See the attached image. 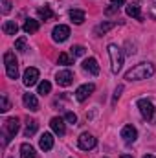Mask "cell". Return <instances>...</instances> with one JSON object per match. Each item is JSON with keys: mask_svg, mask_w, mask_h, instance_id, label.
I'll return each instance as SVG.
<instances>
[{"mask_svg": "<svg viewBox=\"0 0 156 158\" xmlns=\"http://www.w3.org/2000/svg\"><path fill=\"white\" fill-rule=\"evenodd\" d=\"M37 129H39V121H37V119H28V121H26V131H24V134L30 138V136H33V134L37 132Z\"/></svg>", "mask_w": 156, "mask_h": 158, "instance_id": "obj_21", "label": "cell"}, {"mask_svg": "<svg viewBox=\"0 0 156 158\" xmlns=\"http://www.w3.org/2000/svg\"><path fill=\"white\" fill-rule=\"evenodd\" d=\"M4 64H6V74L9 79L18 77V61L15 57L13 52H6L4 53Z\"/></svg>", "mask_w": 156, "mask_h": 158, "instance_id": "obj_3", "label": "cell"}, {"mask_svg": "<svg viewBox=\"0 0 156 158\" xmlns=\"http://www.w3.org/2000/svg\"><path fill=\"white\" fill-rule=\"evenodd\" d=\"M121 92H123V85H117L116 92H114V101H116L117 98H119V96H121Z\"/></svg>", "mask_w": 156, "mask_h": 158, "instance_id": "obj_31", "label": "cell"}, {"mask_svg": "<svg viewBox=\"0 0 156 158\" xmlns=\"http://www.w3.org/2000/svg\"><path fill=\"white\" fill-rule=\"evenodd\" d=\"M121 138H123L125 143H132V142H136V138H138V131H136V127H132V125H125V127L121 129Z\"/></svg>", "mask_w": 156, "mask_h": 158, "instance_id": "obj_10", "label": "cell"}, {"mask_svg": "<svg viewBox=\"0 0 156 158\" xmlns=\"http://www.w3.org/2000/svg\"><path fill=\"white\" fill-rule=\"evenodd\" d=\"M22 28H24V31H26V33H30V35H31V33H37V31H39V20L28 19V20L24 22V26H22Z\"/></svg>", "mask_w": 156, "mask_h": 158, "instance_id": "obj_19", "label": "cell"}, {"mask_svg": "<svg viewBox=\"0 0 156 158\" xmlns=\"http://www.w3.org/2000/svg\"><path fill=\"white\" fill-rule=\"evenodd\" d=\"M153 74H154V64L153 63H140L125 74V79L127 81H142V79L151 77Z\"/></svg>", "mask_w": 156, "mask_h": 158, "instance_id": "obj_1", "label": "cell"}, {"mask_svg": "<svg viewBox=\"0 0 156 158\" xmlns=\"http://www.w3.org/2000/svg\"><path fill=\"white\" fill-rule=\"evenodd\" d=\"M110 2H112L114 6H117V7H119V6H123V4H125L127 0H110Z\"/></svg>", "mask_w": 156, "mask_h": 158, "instance_id": "obj_32", "label": "cell"}, {"mask_svg": "<svg viewBox=\"0 0 156 158\" xmlns=\"http://www.w3.org/2000/svg\"><path fill=\"white\" fill-rule=\"evenodd\" d=\"M22 81H24V85H26V86H33V85L39 81V70H37V68H33V66H30V68L24 72Z\"/></svg>", "mask_w": 156, "mask_h": 158, "instance_id": "obj_11", "label": "cell"}, {"mask_svg": "<svg viewBox=\"0 0 156 158\" xmlns=\"http://www.w3.org/2000/svg\"><path fill=\"white\" fill-rule=\"evenodd\" d=\"M83 68H84L88 74H92V76H97V74H99V64H97V61H96L94 57H88V59H84V63H83Z\"/></svg>", "mask_w": 156, "mask_h": 158, "instance_id": "obj_14", "label": "cell"}, {"mask_svg": "<svg viewBox=\"0 0 156 158\" xmlns=\"http://www.w3.org/2000/svg\"><path fill=\"white\" fill-rule=\"evenodd\" d=\"M51 37H53L55 42H64V40L70 37V28H68V26H64V24H59V26H55V28H53Z\"/></svg>", "mask_w": 156, "mask_h": 158, "instance_id": "obj_6", "label": "cell"}, {"mask_svg": "<svg viewBox=\"0 0 156 158\" xmlns=\"http://www.w3.org/2000/svg\"><path fill=\"white\" fill-rule=\"evenodd\" d=\"M77 145H79V149H83V151H90V149H94V147L97 145V140H96L92 134L83 132L77 138Z\"/></svg>", "mask_w": 156, "mask_h": 158, "instance_id": "obj_5", "label": "cell"}, {"mask_svg": "<svg viewBox=\"0 0 156 158\" xmlns=\"http://www.w3.org/2000/svg\"><path fill=\"white\" fill-rule=\"evenodd\" d=\"M70 53H72L74 57H83V55L86 53V48H84V46H81V44L72 46V48H70Z\"/></svg>", "mask_w": 156, "mask_h": 158, "instance_id": "obj_25", "label": "cell"}, {"mask_svg": "<svg viewBox=\"0 0 156 158\" xmlns=\"http://www.w3.org/2000/svg\"><path fill=\"white\" fill-rule=\"evenodd\" d=\"M37 13H39V17L44 20V22H46V20H53V19H55V13L51 11V7H50V6L39 7V11H37Z\"/></svg>", "mask_w": 156, "mask_h": 158, "instance_id": "obj_17", "label": "cell"}, {"mask_svg": "<svg viewBox=\"0 0 156 158\" xmlns=\"http://www.w3.org/2000/svg\"><path fill=\"white\" fill-rule=\"evenodd\" d=\"M2 31H4L6 35H17L18 26H17V22H15V20H6V22H4V26H2Z\"/></svg>", "mask_w": 156, "mask_h": 158, "instance_id": "obj_16", "label": "cell"}, {"mask_svg": "<svg viewBox=\"0 0 156 158\" xmlns=\"http://www.w3.org/2000/svg\"><path fill=\"white\" fill-rule=\"evenodd\" d=\"M11 109V103L7 99V94H2L0 96V112H7Z\"/></svg>", "mask_w": 156, "mask_h": 158, "instance_id": "obj_24", "label": "cell"}, {"mask_svg": "<svg viewBox=\"0 0 156 158\" xmlns=\"http://www.w3.org/2000/svg\"><path fill=\"white\" fill-rule=\"evenodd\" d=\"M143 158H154V156H153V155H145Z\"/></svg>", "mask_w": 156, "mask_h": 158, "instance_id": "obj_34", "label": "cell"}, {"mask_svg": "<svg viewBox=\"0 0 156 158\" xmlns=\"http://www.w3.org/2000/svg\"><path fill=\"white\" fill-rule=\"evenodd\" d=\"M64 119H66L68 123H72V125H76V123H77V116H76L74 112H66V114H64Z\"/></svg>", "mask_w": 156, "mask_h": 158, "instance_id": "obj_30", "label": "cell"}, {"mask_svg": "<svg viewBox=\"0 0 156 158\" xmlns=\"http://www.w3.org/2000/svg\"><path fill=\"white\" fill-rule=\"evenodd\" d=\"M39 145H40L42 151H50V149L53 147V136H51L50 132H44L39 138Z\"/></svg>", "mask_w": 156, "mask_h": 158, "instance_id": "obj_15", "label": "cell"}, {"mask_svg": "<svg viewBox=\"0 0 156 158\" xmlns=\"http://www.w3.org/2000/svg\"><path fill=\"white\" fill-rule=\"evenodd\" d=\"M70 19H72L74 24H83V22H84V11H81V9H72V11H70Z\"/></svg>", "mask_w": 156, "mask_h": 158, "instance_id": "obj_23", "label": "cell"}, {"mask_svg": "<svg viewBox=\"0 0 156 158\" xmlns=\"http://www.w3.org/2000/svg\"><path fill=\"white\" fill-rule=\"evenodd\" d=\"M15 50H18V52H26V39H24V37H20V39L15 40Z\"/></svg>", "mask_w": 156, "mask_h": 158, "instance_id": "obj_28", "label": "cell"}, {"mask_svg": "<svg viewBox=\"0 0 156 158\" xmlns=\"http://www.w3.org/2000/svg\"><path fill=\"white\" fill-rule=\"evenodd\" d=\"M35 149H33V145H30V143H22L20 145V158H35Z\"/></svg>", "mask_w": 156, "mask_h": 158, "instance_id": "obj_20", "label": "cell"}, {"mask_svg": "<svg viewBox=\"0 0 156 158\" xmlns=\"http://www.w3.org/2000/svg\"><path fill=\"white\" fill-rule=\"evenodd\" d=\"M0 2H2V13L7 15V13L11 11V2H9V0H0Z\"/></svg>", "mask_w": 156, "mask_h": 158, "instance_id": "obj_29", "label": "cell"}, {"mask_svg": "<svg viewBox=\"0 0 156 158\" xmlns=\"http://www.w3.org/2000/svg\"><path fill=\"white\" fill-rule=\"evenodd\" d=\"M96 90V85L94 83H86V85H81L77 90H76V99L77 101H84L92 96V92Z\"/></svg>", "mask_w": 156, "mask_h": 158, "instance_id": "obj_7", "label": "cell"}, {"mask_svg": "<svg viewBox=\"0 0 156 158\" xmlns=\"http://www.w3.org/2000/svg\"><path fill=\"white\" fill-rule=\"evenodd\" d=\"M22 103H24V107L28 109V110H31V112H35V110H39V101H37V98H35V94H24L22 96Z\"/></svg>", "mask_w": 156, "mask_h": 158, "instance_id": "obj_12", "label": "cell"}, {"mask_svg": "<svg viewBox=\"0 0 156 158\" xmlns=\"http://www.w3.org/2000/svg\"><path fill=\"white\" fill-rule=\"evenodd\" d=\"M55 81L59 86H70L72 81H74V74L70 70H59L57 76H55Z\"/></svg>", "mask_w": 156, "mask_h": 158, "instance_id": "obj_8", "label": "cell"}, {"mask_svg": "<svg viewBox=\"0 0 156 158\" xmlns=\"http://www.w3.org/2000/svg\"><path fill=\"white\" fill-rule=\"evenodd\" d=\"M50 127H51V131H53L55 134H59V136H64V132H66L64 119H63V118H51V121H50Z\"/></svg>", "mask_w": 156, "mask_h": 158, "instance_id": "obj_13", "label": "cell"}, {"mask_svg": "<svg viewBox=\"0 0 156 158\" xmlns=\"http://www.w3.org/2000/svg\"><path fill=\"white\" fill-rule=\"evenodd\" d=\"M18 129H20L18 118H9V119H6V123H4V132H6L9 138H13V136L18 132Z\"/></svg>", "mask_w": 156, "mask_h": 158, "instance_id": "obj_9", "label": "cell"}, {"mask_svg": "<svg viewBox=\"0 0 156 158\" xmlns=\"http://www.w3.org/2000/svg\"><path fill=\"white\" fill-rule=\"evenodd\" d=\"M59 64H64V66H68V64H72V57L68 55V53H59Z\"/></svg>", "mask_w": 156, "mask_h": 158, "instance_id": "obj_27", "label": "cell"}, {"mask_svg": "<svg viewBox=\"0 0 156 158\" xmlns=\"http://www.w3.org/2000/svg\"><path fill=\"white\" fill-rule=\"evenodd\" d=\"M138 109H140V112H142V116L143 119H147V121H151V119L154 118V105L151 103V99H140L138 101Z\"/></svg>", "mask_w": 156, "mask_h": 158, "instance_id": "obj_4", "label": "cell"}, {"mask_svg": "<svg viewBox=\"0 0 156 158\" xmlns=\"http://www.w3.org/2000/svg\"><path fill=\"white\" fill-rule=\"evenodd\" d=\"M119 158H132V156H130V155H121Z\"/></svg>", "mask_w": 156, "mask_h": 158, "instance_id": "obj_33", "label": "cell"}, {"mask_svg": "<svg viewBox=\"0 0 156 158\" xmlns=\"http://www.w3.org/2000/svg\"><path fill=\"white\" fill-rule=\"evenodd\" d=\"M114 26H116V22H101V24L94 30V33H96V35H105V33H107L109 30H112Z\"/></svg>", "mask_w": 156, "mask_h": 158, "instance_id": "obj_22", "label": "cell"}, {"mask_svg": "<svg viewBox=\"0 0 156 158\" xmlns=\"http://www.w3.org/2000/svg\"><path fill=\"white\" fill-rule=\"evenodd\" d=\"M127 15L129 17H132V19H138V20H143V17H142V11H140V6L138 4H130V6H127Z\"/></svg>", "mask_w": 156, "mask_h": 158, "instance_id": "obj_18", "label": "cell"}, {"mask_svg": "<svg viewBox=\"0 0 156 158\" xmlns=\"http://www.w3.org/2000/svg\"><path fill=\"white\" fill-rule=\"evenodd\" d=\"M50 90H51V85L48 83V81H42L39 85V94L40 96H46V94H50Z\"/></svg>", "mask_w": 156, "mask_h": 158, "instance_id": "obj_26", "label": "cell"}, {"mask_svg": "<svg viewBox=\"0 0 156 158\" xmlns=\"http://www.w3.org/2000/svg\"><path fill=\"white\" fill-rule=\"evenodd\" d=\"M107 52L110 57V70H112V74H117L123 66V52L117 44H109Z\"/></svg>", "mask_w": 156, "mask_h": 158, "instance_id": "obj_2", "label": "cell"}]
</instances>
